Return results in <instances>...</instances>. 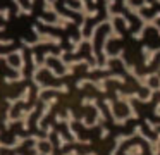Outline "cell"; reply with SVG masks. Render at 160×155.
I'll list each match as a JSON object with an SVG mask.
<instances>
[{"label": "cell", "mask_w": 160, "mask_h": 155, "mask_svg": "<svg viewBox=\"0 0 160 155\" xmlns=\"http://www.w3.org/2000/svg\"><path fill=\"white\" fill-rule=\"evenodd\" d=\"M141 153H143L141 145H132V147H128L124 150V155H141Z\"/></svg>", "instance_id": "cell-1"}, {"label": "cell", "mask_w": 160, "mask_h": 155, "mask_svg": "<svg viewBox=\"0 0 160 155\" xmlns=\"http://www.w3.org/2000/svg\"><path fill=\"white\" fill-rule=\"evenodd\" d=\"M29 93H31V88H24V91L21 93V96H18L19 102H29Z\"/></svg>", "instance_id": "cell-2"}, {"label": "cell", "mask_w": 160, "mask_h": 155, "mask_svg": "<svg viewBox=\"0 0 160 155\" xmlns=\"http://www.w3.org/2000/svg\"><path fill=\"white\" fill-rule=\"evenodd\" d=\"M57 140H59V147H60V148H62L64 145L67 143V141H66V138H64V133H60V131L57 133Z\"/></svg>", "instance_id": "cell-3"}, {"label": "cell", "mask_w": 160, "mask_h": 155, "mask_svg": "<svg viewBox=\"0 0 160 155\" xmlns=\"http://www.w3.org/2000/svg\"><path fill=\"white\" fill-rule=\"evenodd\" d=\"M108 133H110V131H108L105 126H102V129H100V140H105V138L108 136Z\"/></svg>", "instance_id": "cell-4"}]
</instances>
